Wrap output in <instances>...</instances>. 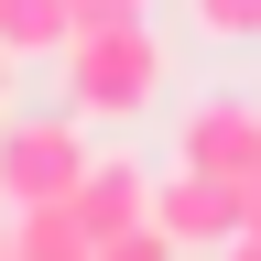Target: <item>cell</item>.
Wrapping results in <instances>:
<instances>
[{
  "label": "cell",
  "instance_id": "6da1fadb",
  "mask_svg": "<svg viewBox=\"0 0 261 261\" xmlns=\"http://www.w3.org/2000/svg\"><path fill=\"white\" fill-rule=\"evenodd\" d=\"M55 65H65V109H87V120H142L152 98H163V76H174L152 11L142 22H87Z\"/></svg>",
  "mask_w": 261,
  "mask_h": 261
},
{
  "label": "cell",
  "instance_id": "7a4b0ae2",
  "mask_svg": "<svg viewBox=\"0 0 261 261\" xmlns=\"http://www.w3.org/2000/svg\"><path fill=\"white\" fill-rule=\"evenodd\" d=\"M87 109H55V120H11L0 130V196L11 207H55V196H76L87 174Z\"/></svg>",
  "mask_w": 261,
  "mask_h": 261
},
{
  "label": "cell",
  "instance_id": "3957f363",
  "mask_svg": "<svg viewBox=\"0 0 261 261\" xmlns=\"http://www.w3.org/2000/svg\"><path fill=\"white\" fill-rule=\"evenodd\" d=\"M152 218L174 228V250H228L250 228V185L207 174V163H174V174H152Z\"/></svg>",
  "mask_w": 261,
  "mask_h": 261
},
{
  "label": "cell",
  "instance_id": "277c9868",
  "mask_svg": "<svg viewBox=\"0 0 261 261\" xmlns=\"http://www.w3.org/2000/svg\"><path fill=\"white\" fill-rule=\"evenodd\" d=\"M65 207H76V228H87V240H120V228H142V218H152V163L98 152L87 174H76V196H65Z\"/></svg>",
  "mask_w": 261,
  "mask_h": 261
},
{
  "label": "cell",
  "instance_id": "5b68a950",
  "mask_svg": "<svg viewBox=\"0 0 261 261\" xmlns=\"http://www.w3.org/2000/svg\"><path fill=\"white\" fill-rule=\"evenodd\" d=\"M174 163H207V174H261V109L250 98H218V109H185V130H174Z\"/></svg>",
  "mask_w": 261,
  "mask_h": 261
},
{
  "label": "cell",
  "instance_id": "8992f818",
  "mask_svg": "<svg viewBox=\"0 0 261 261\" xmlns=\"http://www.w3.org/2000/svg\"><path fill=\"white\" fill-rule=\"evenodd\" d=\"M0 44H11V65L65 55L76 44V0H0Z\"/></svg>",
  "mask_w": 261,
  "mask_h": 261
},
{
  "label": "cell",
  "instance_id": "52a82bcc",
  "mask_svg": "<svg viewBox=\"0 0 261 261\" xmlns=\"http://www.w3.org/2000/svg\"><path fill=\"white\" fill-rule=\"evenodd\" d=\"M185 22L207 44H261V0H185Z\"/></svg>",
  "mask_w": 261,
  "mask_h": 261
},
{
  "label": "cell",
  "instance_id": "ba28073f",
  "mask_svg": "<svg viewBox=\"0 0 261 261\" xmlns=\"http://www.w3.org/2000/svg\"><path fill=\"white\" fill-rule=\"evenodd\" d=\"M98 261H174V228L142 218V228H120V240H98Z\"/></svg>",
  "mask_w": 261,
  "mask_h": 261
},
{
  "label": "cell",
  "instance_id": "9c48e42d",
  "mask_svg": "<svg viewBox=\"0 0 261 261\" xmlns=\"http://www.w3.org/2000/svg\"><path fill=\"white\" fill-rule=\"evenodd\" d=\"M142 11H152V0H76V33L87 22H142Z\"/></svg>",
  "mask_w": 261,
  "mask_h": 261
},
{
  "label": "cell",
  "instance_id": "30bf717a",
  "mask_svg": "<svg viewBox=\"0 0 261 261\" xmlns=\"http://www.w3.org/2000/svg\"><path fill=\"white\" fill-rule=\"evenodd\" d=\"M228 261H261V228H240V240H228Z\"/></svg>",
  "mask_w": 261,
  "mask_h": 261
},
{
  "label": "cell",
  "instance_id": "8fae6325",
  "mask_svg": "<svg viewBox=\"0 0 261 261\" xmlns=\"http://www.w3.org/2000/svg\"><path fill=\"white\" fill-rule=\"evenodd\" d=\"M250 228H261V174H250Z\"/></svg>",
  "mask_w": 261,
  "mask_h": 261
},
{
  "label": "cell",
  "instance_id": "7c38bea8",
  "mask_svg": "<svg viewBox=\"0 0 261 261\" xmlns=\"http://www.w3.org/2000/svg\"><path fill=\"white\" fill-rule=\"evenodd\" d=\"M0 87H11V44H0Z\"/></svg>",
  "mask_w": 261,
  "mask_h": 261
}]
</instances>
